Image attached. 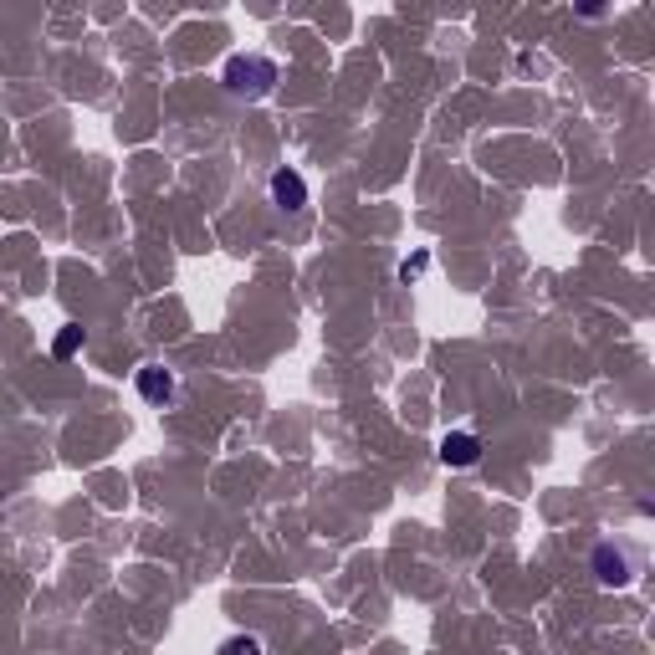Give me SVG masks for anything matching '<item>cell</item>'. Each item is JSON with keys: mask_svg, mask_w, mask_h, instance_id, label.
Returning a JSON list of instances; mask_svg holds the SVG:
<instances>
[{"mask_svg": "<svg viewBox=\"0 0 655 655\" xmlns=\"http://www.w3.org/2000/svg\"><path fill=\"white\" fill-rule=\"evenodd\" d=\"M221 82H226L231 98L256 103V98H267L272 87H277V62H267V57H231L226 72H221Z\"/></svg>", "mask_w": 655, "mask_h": 655, "instance_id": "cell-1", "label": "cell"}, {"mask_svg": "<svg viewBox=\"0 0 655 655\" xmlns=\"http://www.w3.org/2000/svg\"><path fill=\"white\" fill-rule=\"evenodd\" d=\"M594 574H599L604 589H625V584L635 579V558H630V548L604 538V543L594 548Z\"/></svg>", "mask_w": 655, "mask_h": 655, "instance_id": "cell-2", "label": "cell"}, {"mask_svg": "<svg viewBox=\"0 0 655 655\" xmlns=\"http://www.w3.org/2000/svg\"><path fill=\"white\" fill-rule=\"evenodd\" d=\"M272 205H282V210H302V205H308V185H302L297 169H277L272 174Z\"/></svg>", "mask_w": 655, "mask_h": 655, "instance_id": "cell-3", "label": "cell"}, {"mask_svg": "<svg viewBox=\"0 0 655 655\" xmlns=\"http://www.w3.org/2000/svg\"><path fill=\"white\" fill-rule=\"evenodd\" d=\"M441 461L446 466H476V461H482V441H476V435L471 430H456V435H446V441H441Z\"/></svg>", "mask_w": 655, "mask_h": 655, "instance_id": "cell-4", "label": "cell"}, {"mask_svg": "<svg viewBox=\"0 0 655 655\" xmlns=\"http://www.w3.org/2000/svg\"><path fill=\"white\" fill-rule=\"evenodd\" d=\"M139 395H144L149 405H169V400H174V374H169L164 364H144V369H139Z\"/></svg>", "mask_w": 655, "mask_h": 655, "instance_id": "cell-5", "label": "cell"}, {"mask_svg": "<svg viewBox=\"0 0 655 655\" xmlns=\"http://www.w3.org/2000/svg\"><path fill=\"white\" fill-rule=\"evenodd\" d=\"M77 343H82V328L67 323V328L57 333V343H52V354H57V359H72V354H77Z\"/></svg>", "mask_w": 655, "mask_h": 655, "instance_id": "cell-6", "label": "cell"}, {"mask_svg": "<svg viewBox=\"0 0 655 655\" xmlns=\"http://www.w3.org/2000/svg\"><path fill=\"white\" fill-rule=\"evenodd\" d=\"M215 655H261V640H256V635H231Z\"/></svg>", "mask_w": 655, "mask_h": 655, "instance_id": "cell-7", "label": "cell"}, {"mask_svg": "<svg viewBox=\"0 0 655 655\" xmlns=\"http://www.w3.org/2000/svg\"><path fill=\"white\" fill-rule=\"evenodd\" d=\"M415 272H425V256H415V261H405V267H400V277H405V282H410Z\"/></svg>", "mask_w": 655, "mask_h": 655, "instance_id": "cell-8", "label": "cell"}]
</instances>
